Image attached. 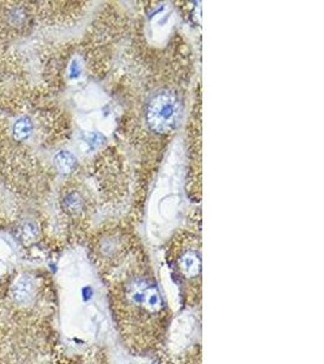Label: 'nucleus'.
<instances>
[{
    "label": "nucleus",
    "instance_id": "obj_1",
    "mask_svg": "<svg viewBox=\"0 0 324 364\" xmlns=\"http://www.w3.org/2000/svg\"><path fill=\"white\" fill-rule=\"evenodd\" d=\"M108 301L122 343L134 356L158 355L171 328V307L158 282L140 262L104 274Z\"/></svg>",
    "mask_w": 324,
    "mask_h": 364
},
{
    "label": "nucleus",
    "instance_id": "obj_2",
    "mask_svg": "<svg viewBox=\"0 0 324 364\" xmlns=\"http://www.w3.org/2000/svg\"><path fill=\"white\" fill-rule=\"evenodd\" d=\"M55 316L15 312L0 317V364H102L101 352L72 355L55 328Z\"/></svg>",
    "mask_w": 324,
    "mask_h": 364
},
{
    "label": "nucleus",
    "instance_id": "obj_3",
    "mask_svg": "<svg viewBox=\"0 0 324 364\" xmlns=\"http://www.w3.org/2000/svg\"><path fill=\"white\" fill-rule=\"evenodd\" d=\"M44 46H0V117H14L43 105L49 95V65Z\"/></svg>",
    "mask_w": 324,
    "mask_h": 364
},
{
    "label": "nucleus",
    "instance_id": "obj_4",
    "mask_svg": "<svg viewBox=\"0 0 324 364\" xmlns=\"http://www.w3.org/2000/svg\"><path fill=\"white\" fill-rule=\"evenodd\" d=\"M45 186V169L34 151L16 144L0 117V190L22 204L39 198Z\"/></svg>",
    "mask_w": 324,
    "mask_h": 364
},
{
    "label": "nucleus",
    "instance_id": "obj_5",
    "mask_svg": "<svg viewBox=\"0 0 324 364\" xmlns=\"http://www.w3.org/2000/svg\"><path fill=\"white\" fill-rule=\"evenodd\" d=\"M58 111L39 105L14 117H4L10 136L18 145L34 151V147H44L56 142Z\"/></svg>",
    "mask_w": 324,
    "mask_h": 364
},
{
    "label": "nucleus",
    "instance_id": "obj_6",
    "mask_svg": "<svg viewBox=\"0 0 324 364\" xmlns=\"http://www.w3.org/2000/svg\"><path fill=\"white\" fill-rule=\"evenodd\" d=\"M46 23L43 1H0V46H13Z\"/></svg>",
    "mask_w": 324,
    "mask_h": 364
},
{
    "label": "nucleus",
    "instance_id": "obj_7",
    "mask_svg": "<svg viewBox=\"0 0 324 364\" xmlns=\"http://www.w3.org/2000/svg\"><path fill=\"white\" fill-rule=\"evenodd\" d=\"M183 306L195 309L202 302V252L197 242L183 243L171 257Z\"/></svg>",
    "mask_w": 324,
    "mask_h": 364
},
{
    "label": "nucleus",
    "instance_id": "obj_8",
    "mask_svg": "<svg viewBox=\"0 0 324 364\" xmlns=\"http://www.w3.org/2000/svg\"><path fill=\"white\" fill-rule=\"evenodd\" d=\"M181 104L178 95L171 90H162L151 97L146 106V122L151 130L166 135L179 124Z\"/></svg>",
    "mask_w": 324,
    "mask_h": 364
},
{
    "label": "nucleus",
    "instance_id": "obj_9",
    "mask_svg": "<svg viewBox=\"0 0 324 364\" xmlns=\"http://www.w3.org/2000/svg\"><path fill=\"white\" fill-rule=\"evenodd\" d=\"M60 205H61L63 214L71 219H77L85 213V199H84L82 192L73 187L63 188Z\"/></svg>",
    "mask_w": 324,
    "mask_h": 364
},
{
    "label": "nucleus",
    "instance_id": "obj_10",
    "mask_svg": "<svg viewBox=\"0 0 324 364\" xmlns=\"http://www.w3.org/2000/svg\"><path fill=\"white\" fill-rule=\"evenodd\" d=\"M20 207L21 204L17 203L6 192L0 190V231L13 228L16 224Z\"/></svg>",
    "mask_w": 324,
    "mask_h": 364
},
{
    "label": "nucleus",
    "instance_id": "obj_11",
    "mask_svg": "<svg viewBox=\"0 0 324 364\" xmlns=\"http://www.w3.org/2000/svg\"><path fill=\"white\" fill-rule=\"evenodd\" d=\"M54 166L58 173L63 175H71L78 168V159L70 151L63 149L55 154Z\"/></svg>",
    "mask_w": 324,
    "mask_h": 364
},
{
    "label": "nucleus",
    "instance_id": "obj_12",
    "mask_svg": "<svg viewBox=\"0 0 324 364\" xmlns=\"http://www.w3.org/2000/svg\"><path fill=\"white\" fill-rule=\"evenodd\" d=\"M176 364H200V350L195 346L186 353V356L180 358L179 363Z\"/></svg>",
    "mask_w": 324,
    "mask_h": 364
},
{
    "label": "nucleus",
    "instance_id": "obj_13",
    "mask_svg": "<svg viewBox=\"0 0 324 364\" xmlns=\"http://www.w3.org/2000/svg\"><path fill=\"white\" fill-rule=\"evenodd\" d=\"M104 136L99 133H89L85 135V142H87L89 147H99L102 144Z\"/></svg>",
    "mask_w": 324,
    "mask_h": 364
}]
</instances>
